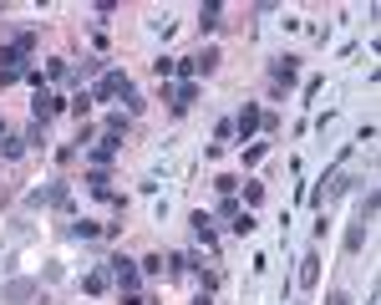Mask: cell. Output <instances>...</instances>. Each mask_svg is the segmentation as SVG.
<instances>
[{"mask_svg":"<svg viewBox=\"0 0 381 305\" xmlns=\"http://www.w3.org/2000/svg\"><path fill=\"white\" fill-rule=\"evenodd\" d=\"M269 82L274 86H295L300 82V56H274L269 61Z\"/></svg>","mask_w":381,"mask_h":305,"instance_id":"obj_6","label":"cell"},{"mask_svg":"<svg viewBox=\"0 0 381 305\" xmlns=\"http://www.w3.org/2000/svg\"><path fill=\"white\" fill-rule=\"evenodd\" d=\"M229 229H234V234H239V239H249V234H254V229H260V219H254V214H249V209H244V214H239V219H234V224H229Z\"/></svg>","mask_w":381,"mask_h":305,"instance_id":"obj_25","label":"cell"},{"mask_svg":"<svg viewBox=\"0 0 381 305\" xmlns=\"http://www.w3.org/2000/svg\"><path fill=\"white\" fill-rule=\"evenodd\" d=\"M224 26V6H219V0H208V6L199 11V31H219Z\"/></svg>","mask_w":381,"mask_h":305,"instance_id":"obj_17","label":"cell"},{"mask_svg":"<svg viewBox=\"0 0 381 305\" xmlns=\"http://www.w3.org/2000/svg\"><path fill=\"white\" fill-rule=\"evenodd\" d=\"M20 82H31L36 92H46V77H41V67H26V72H20Z\"/></svg>","mask_w":381,"mask_h":305,"instance_id":"obj_36","label":"cell"},{"mask_svg":"<svg viewBox=\"0 0 381 305\" xmlns=\"http://www.w3.org/2000/svg\"><path fill=\"white\" fill-rule=\"evenodd\" d=\"M46 77H51V82H67V77H72V61H67V56L46 61Z\"/></svg>","mask_w":381,"mask_h":305,"instance_id":"obj_28","label":"cell"},{"mask_svg":"<svg viewBox=\"0 0 381 305\" xmlns=\"http://www.w3.org/2000/svg\"><path fill=\"white\" fill-rule=\"evenodd\" d=\"M239 214H244V204H239V199H219V219H224V224H234Z\"/></svg>","mask_w":381,"mask_h":305,"instance_id":"obj_29","label":"cell"},{"mask_svg":"<svg viewBox=\"0 0 381 305\" xmlns=\"http://www.w3.org/2000/svg\"><path fill=\"white\" fill-rule=\"evenodd\" d=\"M199 280H203V295L219 290V270H199Z\"/></svg>","mask_w":381,"mask_h":305,"instance_id":"obj_37","label":"cell"},{"mask_svg":"<svg viewBox=\"0 0 381 305\" xmlns=\"http://www.w3.org/2000/svg\"><path fill=\"white\" fill-rule=\"evenodd\" d=\"M219 61H224V56H219V46H203V51L194 56V67H199V72L208 77V72H219Z\"/></svg>","mask_w":381,"mask_h":305,"instance_id":"obj_19","label":"cell"},{"mask_svg":"<svg viewBox=\"0 0 381 305\" xmlns=\"http://www.w3.org/2000/svg\"><path fill=\"white\" fill-rule=\"evenodd\" d=\"M376 204H381V199H376V188H366V193H361V204H356V219L376 224Z\"/></svg>","mask_w":381,"mask_h":305,"instance_id":"obj_21","label":"cell"},{"mask_svg":"<svg viewBox=\"0 0 381 305\" xmlns=\"http://www.w3.org/2000/svg\"><path fill=\"white\" fill-rule=\"evenodd\" d=\"M214 138H219V143H229V138H234V117H224V122L214 127Z\"/></svg>","mask_w":381,"mask_h":305,"instance_id":"obj_39","label":"cell"},{"mask_svg":"<svg viewBox=\"0 0 381 305\" xmlns=\"http://www.w3.org/2000/svg\"><path fill=\"white\" fill-rule=\"evenodd\" d=\"M11 46H15L20 56L31 61V56H36V31H15V36H11Z\"/></svg>","mask_w":381,"mask_h":305,"instance_id":"obj_22","label":"cell"},{"mask_svg":"<svg viewBox=\"0 0 381 305\" xmlns=\"http://www.w3.org/2000/svg\"><path fill=\"white\" fill-rule=\"evenodd\" d=\"M87 193H92V199H107V204H117V209H122V193L112 188V173H107V168H87Z\"/></svg>","mask_w":381,"mask_h":305,"instance_id":"obj_4","label":"cell"},{"mask_svg":"<svg viewBox=\"0 0 381 305\" xmlns=\"http://www.w3.org/2000/svg\"><path fill=\"white\" fill-rule=\"evenodd\" d=\"M117 148H122L117 138H97V143L87 148V163H92V168H112V158H117Z\"/></svg>","mask_w":381,"mask_h":305,"instance_id":"obj_9","label":"cell"},{"mask_svg":"<svg viewBox=\"0 0 381 305\" xmlns=\"http://www.w3.org/2000/svg\"><path fill=\"white\" fill-rule=\"evenodd\" d=\"M194 305H214V300H208V295H199V300H194Z\"/></svg>","mask_w":381,"mask_h":305,"instance_id":"obj_41","label":"cell"},{"mask_svg":"<svg viewBox=\"0 0 381 305\" xmlns=\"http://www.w3.org/2000/svg\"><path fill=\"white\" fill-rule=\"evenodd\" d=\"M67 107H72V112H76V122H87L97 102H92V92H76V97H67Z\"/></svg>","mask_w":381,"mask_h":305,"instance_id":"obj_20","label":"cell"},{"mask_svg":"<svg viewBox=\"0 0 381 305\" xmlns=\"http://www.w3.org/2000/svg\"><path fill=\"white\" fill-rule=\"evenodd\" d=\"M26 204H31V209H72V183H67V179L41 183V188L26 193Z\"/></svg>","mask_w":381,"mask_h":305,"instance_id":"obj_1","label":"cell"},{"mask_svg":"<svg viewBox=\"0 0 381 305\" xmlns=\"http://www.w3.org/2000/svg\"><path fill=\"white\" fill-rule=\"evenodd\" d=\"M194 102H199V82H178V86H173V102H168V107H173V112L183 117Z\"/></svg>","mask_w":381,"mask_h":305,"instance_id":"obj_11","label":"cell"},{"mask_svg":"<svg viewBox=\"0 0 381 305\" xmlns=\"http://www.w3.org/2000/svg\"><path fill=\"white\" fill-rule=\"evenodd\" d=\"M326 305H351V295L346 290H326Z\"/></svg>","mask_w":381,"mask_h":305,"instance_id":"obj_40","label":"cell"},{"mask_svg":"<svg viewBox=\"0 0 381 305\" xmlns=\"http://www.w3.org/2000/svg\"><path fill=\"white\" fill-rule=\"evenodd\" d=\"M260 122H265V107H260V102H244V107H239V117H234V138L249 143L254 133H260Z\"/></svg>","mask_w":381,"mask_h":305,"instance_id":"obj_5","label":"cell"},{"mask_svg":"<svg viewBox=\"0 0 381 305\" xmlns=\"http://www.w3.org/2000/svg\"><path fill=\"white\" fill-rule=\"evenodd\" d=\"M321 285V249H305L300 259V290H315Z\"/></svg>","mask_w":381,"mask_h":305,"instance_id":"obj_10","label":"cell"},{"mask_svg":"<svg viewBox=\"0 0 381 305\" xmlns=\"http://www.w3.org/2000/svg\"><path fill=\"white\" fill-rule=\"evenodd\" d=\"M20 152H26V138H20V133H11V127H6V133H0V163H15Z\"/></svg>","mask_w":381,"mask_h":305,"instance_id":"obj_13","label":"cell"},{"mask_svg":"<svg viewBox=\"0 0 381 305\" xmlns=\"http://www.w3.org/2000/svg\"><path fill=\"white\" fill-rule=\"evenodd\" d=\"M117 295H122V305H153V300L142 295V285H133V290H117Z\"/></svg>","mask_w":381,"mask_h":305,"instance_id":"obj_34","label":"cell"},{"mask_svg":"<svg viewBox=\"0 0 381 305\" xmlns=\"http://www.w3.org/2000/svg\"><path fill=\"white\" fill-rule=\"evenodd\" d=\"M97 72H102V61H97V56H87V61H81V67H72V82L81 86L87 77H97Z\"/></svg>","mask_w":381,"mask_h":305,"instance_id":"obj_24","label":"cell"},{"mask_svg":"<svg viewBox=\"0 0 381 305\" xmlns=\"http://www.w3.org/2000/svg\"><path fill=\"white\" fill-rule=\"evenodd\" d=\"M127 127H133V117H127V112H112L107 122H102V138H127Z\"/></svg>","mask_w":381,"mask_h":305,"instance_id":"obj_18","label":"cell"},{"mask_svg":"<svg viewBox=\"0 0 381 305\" xmlns=\"http://www.w3.org/2000/svg\"><path fill=\"white\" fill-rule=\"evenodd\" d=\"M366 234H371L366 219H351V229H346V254H361V249H366Z\"/></svg>","mask_w":381,"mask_h":305,"instance_id":"obj_14","label":"cell"},{"mask_svg":"<svg viewBox=\"0 0 381 305\" xmlns=\"http://www.w3.org/2000/svg\"><path fill=\"white\" fill-rule=\"evenodd\" d=\"M188 224H194V239H199V245L203 249H219V229H214V214H194V219H188Z\"/></svg>","mask_w":381,"mask_h":305,"instance_id":"obj_8","label":"cell"},{"mask_svg":"<svg viewBox=\"0 0 381 305\" xmlns=\"http://www.w3.org/2000/svg\"><path fill=\"white\" fill-rule=\"evenodd\" d=\"M244 188V204L254 209V204H265V183H239Z\"/></svg>","mask_w":381,"mask_h":305,"instance_id":"obj_33","label":"cell"},{"mask_svg":"<svg viewBox=\"0 0 381 305\" xmlns=\"http://www.w3.org/2000/svg\"><path fill=\"white\" fill-rule=\"evenodd\" d=\"M0 133H6V122H0Z\"/></svg>","mask_w":381,"mask_h":305,"instance_id":"obj_42","label":"cell"},{"mask_svg":"<svg viewBox=\"0 0 381 305\" xmlns=\"http://www.w3.org/2000/svg\"><path fill=\"white\" fill-rule=\"evenodd\" d=\"M138 270H142V275H163V254H147V259H138Z\"/></svg>","mask_w":381,"mask_h":305,"instance_id":"obj_35","label":"cell"},{"mask_svg":"<svg viewBox=\"0 0 381 305\" xmlns=\"http://www.w3.org/2000/svg\"><path fill=\"white\" fill-rule=\"evenodd\" d=\"M173 67H178L173 56H158V61H153V77H158V82H168V77H173Z\"/></svg>","mask_w":381,"mask_h":305,"instance_id":"obj_31","label":"cell"},{"mask_svg":"<svg viewBox=\"0 0 381 305\" xmlns=\"http://www.w3.org/2000/svg\"><path fill=\"white\" fill-rule=\"evenodd\" d=\"M127 92H133V77H127V72H102V82L92 86V102H112V97H127Z\"/></svg>","mask_w":381,"mask_h":305,"instance_id":"obj_2","label":"cell"},{"mask_svg":"<svg viewBox=\"0 0 381 305\" xmlns=\"http://www.w3.org/2000/svg\"><path fill=\"white\" fill-rule=\"evenodd\" d=\"M173 77H178V82H194V77H199V67H194V56H183L178 67H173Z\"/></svg>","mask_w":381,"mask_h":305,"instance_id":"obj_32","label":"cell"},{"mask_svg":"<svg viewBox=\"0 0 381 305\" xmlns=\"http://www.w3.org/2000/svg\"><path fill=\"white\" fill-rule=\"evenodd\" d=\"M107 285H112L107 270H87V275H81V290H87V295H107Z\"/></svg>","mask_w":381,"mask_h":305,"instance_id":"obj_16","label":"cell"},{"mask_svg":"<svg viewBox=\"0 0 381 305\" xmlns=\"http://www.w3.org/2000/svg\"><path fill=\"white\" fill-rule=\"evenodd\" d=\"M214 188H219V199H234V193H239V179H234V173H219Z\"/></svg>","mask_w":381,"mask_h":305,"instance_id":"obj_26","label":"cell"},{"mask_svg":"<svg viewBox=\"0 0 381 305\" xmlns=\"http://www.w3.org/2000/svg\"><path fill=\"white\" fill-rule=\"evenodd\" d=\"M102 265H107V275H112V285H117V290H133L138 280H142L138 259H127V254H112V259H102Z\"/></svg>","mask_w":381,"mask_h":305,"instance_id":"obj_3","label":"cell"},{"mask_svg":"<svg viewBox=\"0 0 381 305\" xmlns=\"http://www.w3.org/2000/svg\"><path fill=\"white\" fill-rule=\"evenodd\" d=\"M97 138H102L97 127H92V122H81V127H76V138H72V148H76V152H87V148H92Z\"/></svg>","mask_w":381,"mask_h":305,"instance_id":"obj_23","label":"cell"},{"mask_svg":"<svg viewBox=\"0 0 381 305\" xmlns=\"http://www.w3.org/2000/svg\"><path fill=\"white\" fill-rule=\"evenodd\" d=\"M41 285H36V280H11V285L6 290H0V300H6V305H20V300H31Z\"/></svg>","mask_w":381,"mask_h":305,"instance_id":"obj_12","label":"cell"},{"mask_svg":"<svg viewBox=\"0 0 381 305\" xmlns=\"http://www.w3.org/2000/svg\"><path fill=\"white\" fill-rule=\"evenodd\" d=\"M122 102H127V117H138V112H142V107H147V102H142V97H138V92H127V97H122Z\"/></svg>","mask_w":381,"mask_h":305,"instance_id":"obj_38","label":"cell"},{"mask_svg":"<svg viewBox=\"0 0 381 305\" xmlns=\"http://www.w3.org/2000/svg\"><path fill=\"white\" fill-rule=\"evenodd\" d=\"M67 234H72V239H97V234H102V224H97V219H81V224H72Z\"/></svg>","mask_w":381,"mask_h":305,"instance_id":"obj_27","label":"cell"},{"mask_svg":"<svg viewBox=\"0 0 381 305\" xmlns=\"http://www.w3.org/2000/svg\"><path fill=\"white\" fill-rule=\"evenodd\" d=\"M31 67V61L26 56H20L15 46H11V41H6V46H0V72H11V77H20V72H26Z\"/></svg>","mask_w":381,"mask_h":305,"instance_id":"obj_15","label":"cell"},{"mask_svg":"<svg viewBox=\"0 0 381 305\" xmlns=\"http://www.w3.org/2000/svg\"><path fill=\"white\" fill-rule=\"evenodd\" d=\"M20 138H26V148H46V127H41V122H31Z\"/></svg>","mask_w":381,"mask_h":305,"instance_id":"obj_30","label":"cell"},{"mask_svg":"<svg viewBox=\"0 0 381 305\" xmlns=\"http://www.w3.org/2000/svg\"><path fill=\"white\" fill-rule=\"evenodd\" d=\"M31 112H36V122L46 127L56 112H67V97H56V92H36V102H31Z\"/></svg>","mask_w":381,"mask_h":305,"instance_id":"obj_7","label":"cell"}]
</instances>
